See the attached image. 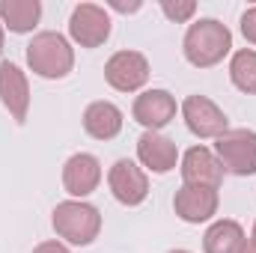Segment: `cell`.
<instances>
[{"instance_id": "6da1fadb", "label": "cell", "mask_w": 256, "mask_h": 253, "mask_svg": "<svg viewBox=\"0 0 256 253\" xmlns=\"http://www.w3.org/2000/svg\"><path fill=\"white\" fill-rule=\"evenodd\" d=\"M230 51H232V33L218 18H200L188 24L185 39H182V54L194 68H212L224 63Z\"/></svg>"}, {"instance_id": "7a4b0ae2", "label": "cell", "mask_w": 256, "mask_h": 253, "mask_svg": "<svg viewBox=\"0 0 256 253\" xmlns=\"http://www.w3.org/2000/svg\"><path fill=\"white\" fill-rule=\"evenodd\" d=\"M51 226L63 244L86 248L102 232V212L86 200H63L51 212Z\"/></svg>"}, {"instance_id": "3957f363", "label": "cell", "mask_w": 256, "mask_h": 253, "mask_svg": "<svg viewBox=\"0 0 256 253\" xmlns=\"http://www.w3.org/2000/svg\"><path fill=\"white\" fill-rule=\"evenodd\" d=\"M27 66L45 80H63L74 68V48L57 30H42L27 45Z\"/></svg>"}, {"instance_id": "277c9868", "label": "cell", "mask_w": 256, "mask_h": 253, "mask_svg": "<svg viewBox=\"0 0 256 253\" xmlns=\"http://www.w3.org/2000/svg\"><path fill=\"white\" fill-rule=\"evenodd\" d=\"M214 155L224 173L232 176H256V131L250 128H230L218 137Z\"/></svg>"}, {"instance_id": "5b68a950", "label": "cell", "mask_w": 256, "mask_h": 253, "mask_svg": "<svg viewBox=\"0 0 256 253\" xmlns=\"http://www.w3.org/2000/svg\"><path fill=\"white\" fill-rule=\"evenodd\" d=\"M110 15L98 3H78L68 18V36L80 48H102L110 39Z\"/></svg>"}, {"instance_id": "8992f818", "label": "cell", "mask_w": 256, "mask_h": 253, "mask_svg": "<svg viewBox=\"0 0 256 253\" xmlns=\"http://www.w3.org/2000/svg\"><path fill=\"white\" fill-rule=\"evenodd\" d=\"M182 120H185V126L191 131L194 137H200V140H218L224 131H230V120H226V114L208 98V96H200V92H194L188 96L185 102H182Z\"/></svg>"}, {"instance_id": "52a82bcc", "label": "cell", "mask_w": 256, "mask_h": 253, "mask_svg": "<svg viewBox=\"0 0 256 253\" xmlns=\"http://www.w3.org/2000/svg\"><path fill=\"white\" fill-rule=\"evenodd\" d=\"M108 188H110V194H114L116 202L134 208V206H140V202L149 196V176H146V170H143L137 161L120 158V161H114V167L108 170Z\"/></svg>"}, {"instance_id": "ba28073f", "label": "cell", "mask_w": 256, "mask_h": 253, "mask_svg": "<svg viewBox=\"0 0 256 253\" xmlns=\"http://www.w3.org/2000/svg\"><path fill=\"white\" fill-rule=\"evenodd\" d=\"M104 80L116 92H137L149 80V60L140 51H116L104 63Z\"/></svg>"}, {"instance_id": "9c48e42d", "label": "cell", "mask_w": 256, "mask_h": 253, "mask_svg": "<svg viewBox=\"0 0 256 253\" xmlns=\"http://www.w3.org/2000/svg\"><path fill=\"white\" fill-rule=\"evenodd\" d=\"M0 104L9 110V116L24 126L27 114H30V80L24 74V68L12 60L0 63Z\"/></svg>"}, {"instance_id": "30bf717a", "label": "cell", "mask_w": 256, "mask_h": 253, "mask_svg": "<svg viewBox=\"0 0 256 253\" xmlns=\"http://www.w3.org/2000/svg\"><path fill=\"white\" fill-rule=\"evenodd\" d=\"M176 98L167 90H143L134 104H131V116L137 126H143L146 131H161L164 126H170L176 120Z\"/></svg>"}, {"instance_id": "8fae6325", "label": "cell", "mask_w": 256, "mask_h": 253, "mask_svg": "<svg viewBox=\"0 0 256 253\" xmlns=\"http://www.w3.org/2000/svg\"><path fill=\"white\" fill-rule=\"evenodd\" d=\"M218 206H220V194L202 185H182L173 196V212L185 224H208L218 214Z\"/></svg>"}, {"instance_id": "7c38bea8", "label": "cell", "mask_w": 256, "mask_h": 253, "mask_svg": "<svg viewBox=\"0 0 256 253\" xmlns=\"http://www.w3.org/2000/svg\"><path fill=\"white\" fill-rule=\"evenodd\" d=\"M102 185V161L90 152H74L63 164V188L72 200H86Z\"/></svg>"}, {"instance_id": "4fadbf2b", "label": "cell", "mask_w": 256, "mask_h": 253, "mask_svg": "<svg viewBox=\"0 0 256 253\" xmlns=\"http://www.w3.org/2000/svg\"><path fill=\"white\" fill-rule=\"evenodd\" d=\"M137 161H140L143 170L164 176V173L176 170L179 146H176V140H170L161 131H143L140 140H137Z\"/></svg>"}, {"instance_id": "5bb4252c", "label": "cell", "mask_w": 256, "mask_h": 253, "mask_svg": "<svg viewBox=\"0 0 256 253\" xmlns=\"http://www.w3.org/2000/svg\"><path fill=\"white\" fill-rule=\"evenodd\" d=\"M179 173L185 185H202V188L218 190L224 182V167L208 146H191L179 158Z\"/></svg>"}, {"instance_id": "9a60e30c", "label": "cell", "mask_w": 256, "mask_h": 253, "mask_svg": "<svg viewBox=\"0 0 256 253\" xmlns=\"http://www.w3.org/2000/svg\"><path fill=\"white\" fill-rule=\"evenodd\" d=\"M122 122H126V116H122V110L114 102H92L84 110V131L92 140H104L108 143V140L120 137Z\"/></svg>"}, {"instance_id": "2e32d148", "label": "cell", "mask_w": 256, "mask_h": 253, "mask_svg": "<svg viewBox=\"0 0 256 253\" xmlns=\"http://www.w3.org/2000/svg\"><path fill=\"white\" fill-rule=\"evenodd\" d=\"M42 18V3L39 0H0V24L9 33H33Z\"/></svg>"}, {"instance_id": "e0dca14e", "label": "cell", "mask_w": 256, "mask_h": 253, "mask_svg": "<svg viewBox=\"0 0 256 253\" xmlns=\"http://www.w3.org/2000/svg\"><path fill=\"white\" fill-rule=\"evenodd\" d=\"M248 236L242 230L238 220H230V218H220L214 220L206 236H202V253H238L244 248Z\"/></svg>"}, {"instance_id": "ac0fdd59", "label": "cell", "mask_w": 256, "mask_h": 253, "mask_svg": "<svg viewBox=\"0 0 256 253\" xmlns=\"http://www.w3.org/2000/svg\"><path fill=\"white\" fill-rule=\"evenodd\" d=\"M230 80L238 92L256 96V51L254 48H238L230 57Z\"/></svg>"}, {"instance_id": "d6986e66", "label": "cell", "mask_w": 256, "mask_h": 253, "mask_svg": "<svg viewBox=\"0 0 256 253\" xmlns=\"http://www.w3.org/2000/svg\"><path fill=\"white\" fill-rule=\"evenodd\" d=\"M161 12L176 21V24H185L196 15V3L194 0H161Z\"/></svg>"}, {"instance_id": "ffe728a7", "label": "cell", "mask_w": 256, "mask_h": 253, "mask_svg": "<svg viewBox=\"0 0 256 253\" xmlns=\"http://www.w3.org/2000/svg\"><path fill=\"white\" fill-rule=\"evenodd\" d=\"M242 36L250 45H256V6L244 9V15H242Z\"/></svg>"}, {"instance_id": "44dd1931", "label": "cell", "mask_w": 256, "mask_h": 253, "mask_svg": "<svg viewBox=\"0 0 256 253\" xmlns=\"http://www.w3.org/2000/svg\"><path fill=\"white\" fill-rule=\"evenodd\" d=\"M33 253H72L68 250V244H63L60 238H51V242H42V244H36Z\"/></svg>"}, {"instance_id": "7402d4cb", "label": "cell", "mask_w": 256, "mask_h": 253, "mask_svg": "<svg viewBox=\"0 0 256 253\" xmlns=\"http://www.w3.org/2000/svg\"><path fill=\"white\" fill-rule=\"evenodd\" d=\"M108 6L110 9H116V12H122V15H131V12H140V0H131V3H126V0H108Z\"/></svg>"}, {"instance_id": "603a6c76", "label": "cell", "mask_w": 256, "mask_h": 253, "mask_svg": "<svg viewBox=\"0 0 256 253\" xmlns=\"http://www.w3.org/2000/svg\"><path fill=\"white\" fill-rule=\"evenodd\" d=\"M238 253H256V244L254 242H244V248H242Z\"/></svg>"}, {"instance_id": "cb8c5ba5", "label": "cell", "mask_w": 256, "mask_h": 253, "mask_svg": "<svg viewBox=\"0 0 256 253\" xmlns=\"http://www.w3.org/2000/svg\"><path fill=\"white\" fill-rule=\"evenodd\" d=\"M0 54H3V24H0Z\"/></svg>"}, {"instance_id": "d4e9b609", "label": "cell", "mask_w": 256, "mask_h": 253, "mask_svg": "<svg viewBox=\"0 0 256 253\" xmlns=\"http://www.w3.org/2000/svg\"><path fill=\"white\" fill-rule=\"evenodd\" d=\"M170 253H191V250H182V248H176V250H170Z\"/></svg>"}, {"instance_id": "484cf974", "label": "cell", "mask_w": 256, "mask_h": 253, "mask_svg": "<svg viewBox=\"0 0 256 253\" xmlns=\"http://www.w3.org/2000/svg\"><path fill=\"white\" fill-rule=\"evenodd\" d=\"M250 242H254V244H256V224H254V236H250Z\"/></svg>"}]
</instances>
